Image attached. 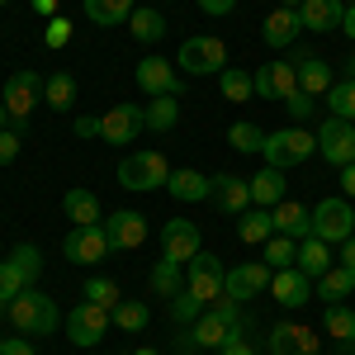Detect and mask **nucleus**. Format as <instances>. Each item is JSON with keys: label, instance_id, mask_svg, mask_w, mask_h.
<instances>
[{"label": "nucleus", "instance_id": "f257e3e1", "mask_svg": "<svg viewBox=\"0 0 355 355\" xmlns=\"http://www.w3.org/2000/svg\"><path fill=\"white\" fill-rule=\"evenodd\" d=\"M242 327H246L242 303L232 299V294H223V299H214L199 318H194L185 346H190V351H194V346H199V351H223V341H227V336H237Z\"/></svg>", "mask_w": 355, "mask_h": 355}, {"label": "nucleus", "instance_id": "f03ea898", "mask_svg": "<svg viewBox=\"0 0 355 355\" xmlns=\"http://www.w3.org/2000/svg\"><path fill=\"white\" fill-rule=\"evenodd\" d=\"M5 318H10V327L19 336H53L62 327V308L53 303V294H38V289L15 294L10 308H5Z\"/></svg>", "mask_w": 355, "mask_h": 355}, {"label": "nucleus", "instance_id": "7ed1b4c3", "mask_svg": "<svg viewBox=\"0 0 355 355\" xmlns=\"http://www.w3.org/2000/svg\"><path fill=\"white\" fill-rule=\"evenodd\" d=\"M171 171H175V166L166 162L162 152H152V147H137V152H128V157L119 162V185H123V190H133V194L166 190Z\"/></svg>", "mask_w": 355, "mask_h": 355}, {"label": "nucleus", "instance_id": "20e7f679", "mask_svg": "<svg viewBox=\"0 0 355 355\" xmlns=\"http://www.w3.org/2000/svg\"><path fill=\"white\" fill-rule=\"evenodd\" d=\"M313 152H318V133H308L303 123H289V128H275V133H266V147H261L266 166H275V171L303 166Z\"/></svg>", "mask_w": 355, "mask_h": 355}, {"label": "nucleus", "instance_id": "39448f33", "mask_svg": "<svg viewBox=\"0 0 355 355\" xmlns=\"http://www.w3.org/2000/svg\"><path fill=\"white\" fill-rule=\"evenodd\" d=\"M175 67H180L185 76H223V71H227V43L214 38V33H194V38L180 43Z\"/></svg>", "mask_w": 355, "mask_h": 355}, {"label": "nucleus", "instance_id": "423d86ee", "mask_svg": "<svg viewBox=\"0 0 355 355\" xmlns=\"http://www.w3.org/2000/svg\"><path fill=\"white\" fill-rule=\"evenodd\" d=\"M313 237H322L327 246H341L346 237H355V204L346 194L318 199V209H313Z\"/></svg>", "mask_w": 355, "mask_h": 355}, {"label": "nucleus", "instance_id": "0eeeda50", "mask_svg": "<svg viewBox=\"0 0 355 355\" xmlns=\"http://www.w3.org/2000/svg\"><path fill=\"white\" fill-rule=\"evenodd\" d=\"M185 294H194V299L209 303L223 299L227 294V270H223V261L218 256H209V251H199L194 261H185Z\"/></svg>", "mask_w": 355, "mask_h": 355}, {"label": "nucleus", "instance_id": "6e6552de", "mask_svg": "<svg viewBox=\"0 0 355 355\" xmlns=\"http://www.w3.org/2000/svg\"><path fill=\"white\" fill-rule=\"evenodd\" d=\"M62 256H67L71 266H100V261H110L114 246H110L105 223H95V227H71V232L62 237Z\"/></svg>", "mask_w": 355, "mask_h": 355}, {"label": "nucleus", "instance_id": "1a4fd4ad", "mask_svg": "<svg viewBox=\"0 0 355 355\" xmlns=\"http://www.w3.org/2000/svg\"><path fill=\"white\" fill-rule=\"evenodd\" d=\"M133 81L147 100H162V95H175V100H180V90H185V76H180L175 62H166V57H142Z\"/></svg>", "mask_w": 355, "mask_h": 355}, {"label": "nucleus", "instance_id": "9d476101", "mask_svg": "<svg viewBox=\"0 0 355 355\" xmlns=\"http://www.w3.org/2000/svg\"><path fill=\"white\" fill-rule=\"evenodd\" d=\"M114 327V318H110V308H100V303H81V308H71L67 313V336H71V346H100L105 336H110Z\"/></svg>", "mask_w": 355, "mask_h": 355}, {"label": "nucleus", "instance_id": "9b49d317", "mask_svg": "<svg viewBox=\"0 0 355 355\" xmlns=\"http://www.w3.org/2000/svg\"><path fill=\"white\" fill-rule=\"evenodd\" d=\"M43 76H38V71H15V76H10V81H5V95H0V100H5V110H10V119H15V123H19V128H24V119L33 110H38V100H43Z\"/></svg>", "mask_w": 355, "mask_h": 355}, {"label": "nucleus", "instance_id": "f8f14e48", "mask_svg": "<svg viewBox=\"0 0 355 355\" xmlns=\"http://www.w3.org/2000/svg\"><path fill=\"white\" fill-rule=\"evenodd\" d=\"M142 128H147L142 105H110V110L100 114V142H110V147H128V142H137Z\"/></svg>", "mask_w": 355, "mask_h": 355}, {"label": "nucleus", "instance_id": "ddd939ff", "mask_svg": "<svg viewBox=\"0 0 355 355\" xmlns=\"http://www.w3.org/2000/svg\"><path fill=\"white\" fill-rule=\"evenodd\" d=\"M318 157L331 162L336 171L351 166L355 162V123H346V119H322V128H318Z\"/></svg>", "mask_w": 355, "mask_h": 355}, {"label": "nucleus", "instance_id": "4468645a", "mask_svg": "<svg viewBox=\"0 0 355 355\" xmlns=\"http://www.w3.org/2000/svg\"><path fill=\"white\" fill-rule=\"evenodd\" d=\"M299 90V67L294 62H266V67H256V95L261 100H270V105H284L289 95Z\"/></svg>", "mask_w": 355, "mask_h": 355}, {"label": "nucleus", "instance_id": "2eb2a0df", "mask_svg": "<svg viewBox=\"0 0 355 355\" xmlns=\"http://www.w3.org/2000/svg\"><path fill=\"white\" fill-rule=\"evenodd\" d=\"M204 251V237H199V227L190 218H166L162 227V256L166 261H175V266H185Z\"/></svg>", "mask_w": 355, "mask_h": 355}, {"label": "nucleus", "instance_id": "dca6fc26", "mask_svg": "<svg viewBox=\"0 0 355 355\" xmlns=\"http://www.w3.org/2000/svg\"><path fill=\"white\" fill-rule=\"evenodd\" d=\"M209 199H214V209L242 218L246 209H251V180H246V175H232V171H218L214 185H209Z\"/></svg>", "mask_w": 355, "mask_h": 355}, {"label": "nucleus", "instance_id": "f3484780", "mask_svg": "<svg viewBox=\"0 0 355 355\" xmlns=\"http://www.w3.org/2000/svg\"><path fill=\"white\" fill-rule=\"evenodd\" d=\"M279 308H303V303L313 299V279L299 270V266H284V270L270 275V289H266Z\"/></svg>", "mask_w": 355, "mask_h": 355}, {"label": "nucleus", "instance_id": "a211bd4d", "mask_svg": "<svg viewBox=\"0 0 355 355\" xmlns=\"http://www.w3.org/2000/svg\"><path fill=\"white\" fill-rule=\"evenodd\" d=\"M270 266L266 261H246V266H232L227 270V294L237 303H246V299H256V294H266L270 289Z\"/></svg>", "mask_w": 355, "mask_h": 355}, {"label": "nucleus", "instance_id": "6ab92c4d", "mask_svg": "<svg viewBox=\"0 0 355 355\" xmlns=\"http://www.w3.org/2000/svg\"><path fill=\"white\" fill-rule=\"evenodd\" d=\"M105 232H110L114 251H133V246L147 242V214H133V209H119L105 218Z\"/></svg>", "mask_w": 355, "mask_h": 355}, {"label": "nucleus", "instance_id": "aec40b11", "mask_svg": "<svg viewBox=\"0 0 355 355\" xmlns=\"http://www.w3.org/2000/svg\"><path fill=\"white\" fill-rule=\"evenodd\" d=\"M266 346H270V355H318V331L303 322H279L266 336Z\"/></svg>", "mask_w": 355, "mask_h": 355}, {"label": "nucleus", "instance_id": "412c9836", "mask_svg": "<svg viewBox=\"0 0 355 355\" xmlns=\"http://www.w3.org/2000/svg\"><path fill=\"white\" fill-rule=\"evenodd\" d=\"M275 218V232H284V237H294V242H308L313 237V209L299 204V199H279L270 209Z\"/></svg>", "mask_w": 355, "mask_h": 355}, {"label": "nucleus", "instance_id": "4be33fe9", "mask_svg": "<svg viewBox=\"0 0 355 355\" xmlns=\"http://www.w3.org/2000/svg\"><path fill=\"white\" fill-rule=\"evenodd\" d=\"M341 15H346V0H303L299 5L303 33H336Z\"/></svg>", "mask_w": 355, "mask_h": 355}, {"label": "nucleus", "instance_id": "5701e85b", "mask_svg": "<svg viewBox=\"0 0 355 355\" xmlns=\"http://www.w3.org/2000/svg\"><path fill=\"white\" fill-rule=\"evenodd\" d=\"M299 33H303L299 10H284V5L270 10V15H266V24H261V38H266V48H275V53H279V48H294V38H299Z\"/></svg>", "mask_w": 355, "mask_h": 355}, {"label": "nucleus", "instance_id": "b1692460", "mask_svg": "<svg viewBox=\"0 0 355 355\" xmlns=\"http://www.w3.org/2000/svg\"><path fill=\"white\" fill-rule=\"evenodd\" d=\"M62 214L71 218V227H95V223H105V214H100V199H95V190H67L62 194Z\"/></svg>", "mask_w": 355, "mask_h": 355}, {"label": "nucleus", "instance_id": "393cba45", "mask_svg": "<svg viewBox=\"0 0 355 355\" xmlns=\"http://www.w3.org/2000/svg\"><path fill=\"white\" fill-rule=\"evenodd\" d=\"M294 67H299V90L303 95H313V100H318V95H327L331 85H336V76H331V67L327 62H322V57H294Z\"/></svg>", "mask_w": 355, "mask_h": 355}, {"label": "nucleus", "instance_id": "a878e982", "mask_svg": "<svg viewBox=\"0 0 355 355\" xmlns=\"http://www.w3.org/2000/svg\"><path fill=\"white\" fill-rule=\"evenodd\" d=\"M270 237H275V218H270V209L251 204L242 218H237V242H242V246H266Z\"/></svg>", "mask_w": 355, "mask_h": 355}, {"label": "nucleus", "instance_id": "bb28decb", "mask_svg": "<svg viewBox=\"0 0 355 355\" xmlns=\"http://www.w3.org/2000/svg\"><path fill=\"white\" fill-rule=\"evenodd\" d=\"M294 266H299L308 279H318V275H327L331 266H336V251H331L322 237H308V242H299V256H294Z\"/></svg>", "mask_w": 355, "mask_h": 355}, {"label": "nucleus", "instance_id": "cd10ccee", "mask_svg": "<svg viewBox=\"0 0 355 355\" xmlns=\"http://www.w3.org/2000/svg\"><path fill=\"white\" fill-rule=\"evenodd\" d=\"M209 185H214V180H204L199 171L180 166V171H171V180H166V194H171V199H180V204H199V199H209Z\"/></svg>", "mask_w": 355, "mask_h": 355}, {"label": "nucleus", "instance_id": "c85d7f7f", "mask_svg": "<svg viewBox=\"0 0 355 355\" xmlns=\"http://www.w3.org/2000/svg\"><path fill=\"white\" fill-rule=\"evenodd\" d=\"M313 294H318L322 303H346V294H355V270L331 266L327 275H318V279H313Z\"/></svg>", "mask_w": 355, "mask_h": 355}, {"label": "nucleus", "instance_id": "c756f323", "mask_svg": "<svg viewBox=\"0 0 355 355\" xmlns=\"http://www.w3.org/2000/svg\"><path fill=\"white\" fill-rule=\"evenodd\" d=\"M246 180H251V204H261V209H275L284 199V171H275V166H261Z\"/></svg>", "mask_w": 355, "mask_h": 355}, {"label": "nucleus", "instance_id": "7c9ffc66", "mask_svg": "<svg viewBox=\"0 0 355 355\" xmlns=\"http://www.w3.org/2000/svg\"><path fill=\"white\" fill-rule=\"evenodd\" d=\"M85 15H90V24L100 28H114V24H128L137 10V0H81Z\"/></svg>", "mask_w": 355, "mask_h": 355}, {"label": "nucleus", "instance_id": "2f4dec72", "mask_svg": "<svg viewBox=\"0 0 355 355\" xmlns=\"http://www.w3.org/2000/svg\"><path fill=\"white\" fill-rule=\"evenodd\" d=\"M147 284H152V294H162V299H175V294H185V266H175V261H157L152 275H147Z\"/></svg>", "mask_w": 355, "mask_h": 355}, {"label": "nucleus", "instance_id": "473e14b6", "mask_svg": "<svg viewBox=\"0 0 355 355\" xmlns=\"http://www.w3.org/2000/svg\"><path fill=\"white\" fill-rule=\"evenodd\" d=\"M43 100L53 105V114H71V105H76V76L71 71H53L48 85H43Z\"/></svg>", "mask_w": 355, "mask_h": 355}, {"label": "nucleus", "instance_id": "72a5a7b5", "mask_svg": "<svg viewBox=\"0 0 355 355\" xmlns=\"http://www.w3.org/2000/svg\"><path fill=\"white\" fill-rule=\"evenodd\" d=\"M218 90H223V100L246 105V100L256 95V76H251V71H242V67H227V71L218 76Z\"/></svg>", "mask_w": 355, "mask_h": 355}, {"label": "nucleus", "instance_id": "f704fd0d", "mask_svg": "<svg viewBox=\"0 0 355 355\" xmlns=\"http://www.w3.org/2000/svg\"><path fill=\"white\" fill-rule=\"evenodd\" d=\"M128 33H133L137 43H162V38H166V15H162V10H133Z\"/></svg>", "mask_w": 355, "mask_h": 355}, {"label": "nucleus", "instance_id": "c9c22d12", "mask_svg": "<svg viewBox=\"0 0 355 355\" xmlns=\"http://www.w3.org/2000/svg\"><path fill=\"white\" fill-rule=\"evenodd\" d=\"M142 114H147V128H152V133H171V128L180 123V105H175V95H162V100L142 105Z\"/></svg>", "mask_w": 355, "mask_h": 355}, {"label": "nucleus", "instance_id": "e433bc0d", "mask_svg": "<svg viewBox=\"0 0 355 355\" xmlns=\"http://www.w3.org/2000/svg\"><path fill=\"white\" fill-rule=\"evenodd\" d=\"M85 303H100V308H119V303H123V289H119V284H114L110 275H90V279H85Z\"/></svg>", "mask_w": 355, "mask_h": 355}, {"label": "nucleus", "instance_id": "4c0bfd02", "mask_svg": "<svg viewBox=\"0 0 355 355\" xmlns=\"http://www.w3.org/2000/svg\"><path fill=\"white\" fill-rule=\"evenodd\" d=\"M322 331L336 336V341H355V308H346V303H327Z\"/></svg>", "mask_w": 355, "mask_h": 355}, {"label": "nucleus", "instance_id": "58836bf2", "mask_svg": "<svg viewBox=\"0 0 355 355\" xmlns=\"http://www.w3.org/2000/svg\"><path fill=\"white\" fill-rule=\"evenodd\" d=\"M294 256H299V242H294V237H284V232H275L270 242L261 246V261H266L270 270H284V266H294Z\"/></svg>", "mask_w": 355, "mask_h": 355}, {"label": "nucleus", "instance_id": "ea45409f", "mask_svg": "<svg viewBox=\"0 0 355 355\" xmlns=\"http://www.w3.org/2000/svg\"><path fill=\"white\" fill-rule=\"evenodd\" d=\"M327 100V110H331V119H346V123H355V81H336L322 95Z\"/></svg>", "mask_w": 355, "mask_h": 355}, {"label": "nucleus", "instance_id": "a19ab883", "mask_svg": "<svg viewBox=\"0 0 355 355\" xmlns=\"http://www.w3.org/2000/svg\"><path fill=\"white\" fill-rule=\"evenodd\" d=\"M10 261H15V270L24 275L28 289H33V284H38V275H43V251H38L33 242H19L15 251H10Z\"/></svg>", "mask_w": 355, "mask_h": 355}, {"label": "nucleus", "instance_id": "79ce46f5", "mask_svg": "<svg viewBox=\"0 0 355 355\" xmlns=\"http://www.w3.org/2000/svg\"><path fill=\"white\" fill-rule=\"evenodd\" d=\"M110 318H114V327H119V331H142L147 322H152L147 303H137V299H123V303L110 313Z\"/></svg>", "mask_w": 355, "mask_h": 355}, {"label": "nucleus", "instance_id": "37998d69", "mask_svg": "<svg viewBox=\"0 0 355 355\" xmlns=\"http://www.w3.org/2000/svg\"><path fill=\"white\" fill-rule=\"evenodd\" d=\"M227 147H237V152H261V147H266V133H261L256 123H232V128H227Z\"/></svg>", "mask_w": 355, "mask_h": 355}, {"label": "nucleus", "instance_id": "c03bdc74", "mask_svg": "<svg viewBox=\"0 0 355 355\" xmlns=\"http://www.w3.org/2000/svg\"><path fill=\"white\" fill-rule=\"evenodd\" d=\"M28 279L19 270H15V261H0V303H10L15 294H24Z\"/></svg>", "mask_w": 355, "mask_h": 355}, {"label": "nucleus", "instance_id": "a18cd8bd", "mask_svg": "<svg viewBox=\"0 0 355 355\" xmlns=\"http://www.w3.org/2000/svg\"><path fill=\"white\" fill-rule=\"evenodd\" d=\"M199 313H204V303L194 299V294H175V299H171V318H175L180 327H194Z\"/></svg>", "mask_w": 355, "mask_h": 355}, {"label": "nucleus", "instance_id": "49530a36", "mask_svg": "<svg viewBox=\"0 0 355 355\" xmlns=\"http://www.w3.org/2000/svg\"><path fill=\"white\" fill-rule=\"evenodd\" d=\"M284 110H289V119H294V123H308V119L318 114V100H313V95H303V90H294V95L284 100Z\"/></svg>", "mask_w": 355, "mask_h": 355}, {"label": "nucleus", "instance_id": "de8ad7c7", "mask_svg": "<svg viewBox=\"0 0 355 355\" xmlns=\"http://www.w3.org/2000/svg\"><path fill=\"white\" fill-rule=\"evenodd\" d=\"M43 43H48V48H67V43H71V24H67V19H48Z\"/></svg>", "mask_w": 355, "mask_h": 355}, {"label": "nucleus", "instance_id": "09e8293b", "mask_svg": "<svg viewBox=\"0 0 355 355\" xmlns=\"http://www.w3.org/2000/svg\"><path fill=\"white\" fill-rule=\"evenodd\" d=\"M19 133H24L19 123L0 133V166H10V162H15V157H19Z\"/></svg>", "mask_w": 355, "mask_h": 355}, {"label": "nucleus", "instance_id": "8fccbe9b", "mask_svg": "<svg viewBox=\"0 0 355 355\" xmlns=\"http://www.w3.org/2000/svg\"><path fill=\"white\" fill-rule=\"evenodd\" d=\"M0 355H33V336H5Z\"/></svg>", "mask_w": 355, "mask_h": 355}, {"label": "nucleus", "instance_id": "3c124183", "mask_svg": "<svg viewBox=\"0 0 355 355\" xmlns=\"http://www.w3.org/2000/svg\"><path fill=\"white\" fill-rule=\"evenodd\" d=\"M204 15H214V19H223V15H232L237 10V0H194Z\"/></svg>", "mask_w": 355, "mask_h": 355}, {"label": "nucleus", "instance_id": "603ef678", "mask_svg": "<svg viewBox=\"0 0 355 355\" xmlns=\"http://www.w3.org/2000/svg\"><path fill=\"white\" fill-rule=\"evenodd\" d=\"M218 355H256V346H251L242 331H237V336H227V341H223V351H218Z\"/></svg>", "mask_w": 355, "mask_h": 355}, {"label": "nucleus", "instance_id": "864d4df0", "mask_svg": "<svg viewBox=\"0 0 355 355\" xmlns=\"http://www.w3.org/2000/svg\"><path fill=\"white\" fill-rule=\"evenodd\" d=\"M71 128H76V137H100V119H95V114H81Z\"/></svg>", "mask_w": 355, "mask_h": 355}, {"label": "nucleus", "instance_id": "5fc2aeb1", "mask_svg": "<svg viewBox=\"0 0 355 355\" xmlns=\"http://www.w3.org/2000/svg\"><path fill=\"white\" fill-rule=\"evenodd\" d=\"M336 266H346V270H355V237H346V242L336 246Z\"/></svg>", "mask_w": 355, "mask_h": 355}, {"label": "nucleus", "instance_id": "6e6d98bb", "mask_svg": "<svg viewBox=\"0 0 355 355\" xmlns=\"http://www.w3.org/2000/svg\"><path fill=\"white\" fill-rule=\"evenodd\" d=\"M341 194H346V199L355 204V162H351V166H341Z\"/></svg>", "mask_w": 355, "mask_h": 355}, {"label": "nucleus", "instance_id": "4d7b16f0", "mask_svg": "<svg viewBox=\"0 0 355 355\" xmlns=\"http://www.w3.org/2000/svg\"><path fill=\"white\" fill-rule=\"evenodd\" d=\"M341 33H346V38L355 43V0L346 5V15H341Z\"/></svg>", "mask_w": 355, "mask_h": 355}, {"label": "nucleus", "instance_id": "13d9d810", "mask_svg": "<svg viewBox=\"0 0 355 355\" xmlns=\"http://www.w3.org/2000/svg\"><path fill=\"white\" fill-rule=\"evenodd\" d=\"M33 10L38 15H57V0H33Z\"/></svg>", "mask_w": 355, "mask_h": 355}, {"label": "nucleus", "instance_id": "bf43d9fd", "mask_svg": "<svg viewBox=\"0 0 355 355\" xmlns=\"http://www.w3.org/2000/svg\"><path fill=\"white\" fill-rule=\"evenodd\" d=\"M346 81H355V48H351V57H346Z\"/></svg>", "mask_w": 355, "mask_h": 355}, {"label": "nucleus", "instance_id": "052dcab7", "mask_svg": "<svg viewBox=\"0 0 355 355\" xmlns=\"http://www.w3.org/2000/svg\"><path fill=\"white\" fill-rule=\"evenodd\" d=\"M10 128V110H5V100H0V133Z\"/></svg>", "mask_w": 355, "mask_h": 355}, {"label": "nucleus", "instance_id": "680f3d73", "mask_svg": "<svg viewBox=\"0 0 355 355\" xmlns=\"http://www.w3.org/2000/svg\"><path fill=\"white\" fill-rule=\"evenodd\" d=\"M341 355H355V341H341Z\"/></svg>", "mask_w": 355, "mask_h": 355}, {"label": "nucleus", "instance_id": "e2e57ef3", "mask_svg": "<svg viewBox=\"0 0 355 355\" xmlns=\"http://www.w3.org/2000/svg\"><path fill=\"white\" fill-rule=\"evenodd\" d=\"M279 5H284V10H299V5H303V0H279Z\"/></svg>", "mask_w": 355, "mask_h": 355}, {"label": "nucleus", "instance_id": "0e129e2a", "mask_svg": "<svg viewBox=\"0 0 355 355\" xmlns=\"http://www.w3.org/2000/svg\"><path fill=\"white\" fill-rule=\"evenodd\" d=\"M133 355H162V351H152V346H142V351H133Z\"/></svg>", "mask_w": 355, "mask_h": 355}, {"label": "nucleus", "instance_id": "69168bd1", "mask_svg": "<svg viewBox=\"0 0 355 355\" xmlns=\"http://www.w3.org/2000/svg\"><path fill=\"white\" fill-rule=\"evenodd\" d=\"M175 355H194V351H190V346H180V351H175Z\"/></svg>", "mask_w": 355, "mask_h": 355}, {"label": "nucleus", "instance_id": "338daca9", "mask_svg": "<svg viewBox=\"0 0 355 355\" xmlns=\"http://www.w3.org/2000/svg\"><path fill=\"white\" fill-rule=\"evenodd\" d=\"M5 308H10V303H0V318H5Z\"/></svg>", "mask_w": 355, "mask_h": 355}, {"label": "nucleus", "instance_id": "774afa93", "mask_svg": "<svg viewBox=\"0 0 355 355\" xmlns=\"http://www.w3.org/2000/svg\"><path fill=\"white\" fill-rule=\"evenodd\" d=\"M0 5H10V0H0Z\"/></svg>", "mask_w": 355, "mask_h": 355}]
</instances>
